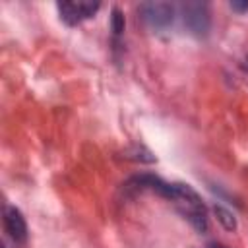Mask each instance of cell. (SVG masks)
Masks as SVG:
<instances>
[{"mask_svg": "<svg viewBox=\"0 0 248 248\" xmlns=\"http://www.w3.org/2000/svg\"><path fill=\"white\" fill-rule=\"evenodd\" d=\"M170 202L176 207V211L198 232H205L207 231V209H205V203L190 184L174 182V192H172Z\"/></svg>", "mask_w": 248, "mask_h": 248, "instance_id": "1", "label": "cell"}, {"mask_svg": "<svg viewBox=\"0 0 248 248\" xmlns=\"http://www.w3.org/2000/svg\"><path fill=\"white\" fill-rule=\"evenodd\" d=\"M182 21L186 29L196 37H205L211 27L209 17V6L205 2H186L180 6Z\"/></svg>", "mask_w": 248, "mask_h": 248, "instance_id": "2", "label": "cell"}, {"mask_svg": "<svg viewBox=\"0 0 248 248\" xmlns=\"http://www.w3.org/2000/svg\"><path fill=\"white\" fill-rule=\"evenodd\" d=\"M141 21L151 29H167L174 21V6L169 2H143L138 6Z\"/></svg>", "mask_w": 248, "mask_h": 248, "instance_id": "3", "label": "cell"}, {"mask_svg": "<svg viewBox=\"0 0 248 248\" xmlns=\"http://www.w3.org/2000/svg\"><path fill=\"white\" fill-rule=\"evenodd\" d=\"M56 8H58V14H60V19L66 23V25H79L81 21H85V19H89V17H93L97 12H99V8H101V4L99 2H91V0H64V2H58L56 4Z\"/></svg>", "mask_w": 248, "mask_h": 248, "instance_id": "4", "label": "cell"}, {"mask_svg": "<svg viewBox=\"0 0 248 248\" xmlns=\"http://www.w3.org/2000/svg\"><path fill=\"white\" fill-rule=\"evenodd\" d=\"M4 231L16 242H25L27 240V223H25L21 211L14 205L4 207Z\"/></svg>", "mask_w": 248, "mask_h": 248, "instance_id": "5", "label": "cell"}, {"mask_svg": "<svg viewBox=\"0 0 248 248\" xmlns=\"http://www.w3.org/2000/svg\"><path fill=\"white\" fill-rule=\"evenodd\" d=\"M124 157H126V159H132V161H140V163H155V161H157L155 155H153L147 147H143V145H140V143L128 147V149L124 151Z\"/></svg>", "mask_w": 248, "mask_h": 248, "instance_id": "6", "label": "cell"}, {"mask_svg": "<svg viewBox=\"0 0 248 248\" xmlns=\"http://www.w3.org/2000/svg\"><path fill=\"white\" fill-rule=\"evenodd\" d=\"M213 211H215V215H217V221H219L227 231H234V229H236V219H234V215H232L229 209H225L223 205H213Z\"/></svg>", "mask_w": 248, "mask_h": 248, "instance_id": "7", "label": "cell"}, {"mask_svg": "<svg viewBox=\"0 0 248 248\" xmlns=\"http://www.w3.org/2000/svg\"><path fill=\"white\" fill-rule=\"evenodd\" d=\"M124 25H126V21H124L122 12L118 8H114L112 10V16H110V31H112V37L114 39H118L124 33Z\"/></svg>", "mask_w": 248, "mask_h": 248, "instance_id": "8", "label": "cell"}, {"mask_svg": "<svg viewBox=\"0 0 248 248\" xmlns=\"http://www.w3.org/2000/svg\"><path fill=\"white\" fill-rule=\"evenodd\" d=\"M231 8L236 12H248V2H231Z\"/></svg>", "mask_w": 248, "mask_h": 248, "instance_id": "9", "label": "cell"}, {"mask_svg": "<svg viewBox=\"0 0 248 248\" xmlns=\"http://www.w3.org/2000/svg\"><path fill=\"white\" fill-rule=\"evenodd\" d=\"M242 68H244V70H246V72H248V56H246V58H244V62H242Z\"/></svg>", "mask_w": 248, "mask_h": 248, "instance_id": "10", "label": "cell"}, {"mask_svg": "<svg viewBox=\"0 0 248 248\" xmlns=\"http://www.w3.org/2000/svg\"><path fill=\"white\" fill-rule=\"evenodd\" d=\"M209 248H225V246H223V244H211Z\"/></svg>", "mask_w": 248, "mask_h": 248, "instance_id": "11", "label": "cell"}]
</instances>
